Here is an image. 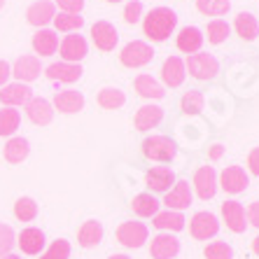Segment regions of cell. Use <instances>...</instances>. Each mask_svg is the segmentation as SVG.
<instances>
[{
	"label": "cell",
	"mask_w": 259,
	"mask_h": 259,
	"mask_svg": "<svg viewBox=\"0 0 259 259\" xmlns=\"http://www.w3.org/2000/svg\"><path fill=\"white\" fill-rule=\"evenodd\" d=\"M40 72H42L40 59L33 56V54L19 56V59L14 61V66H12V75L19 79V82H24V84H28V82H33V79H37L40 77Z\"/></svg>",
	"instance_id": "cell-16"
},
{
	"label": "cell",
	"mask_w": 259,
	"mask_h": 259,
	"mask_svg": "<svg viewBox=\"0 0 259 259\" xmlns=\"http://www.w3.org/2000/svg\"><path fill=\"white\" fill-rule=\"evenodd\" d=\"M147 236H150V231H147V227H145L143 222L128 220V222H121L119 227H117V241L124 247H128V250L143 247L145 241H147Z\"/></svg>",
	"instance_id": "cell-5"
},
{
	"label": "cell",
	"mask_w": 259,
	"mask_h": 259,
	"mask_svg": "<svg viewBox=\"0 0 259 259\" xmlns=\"http://www.w3.org/2000/svg\"><path fill=\"white\" fill-rule=\"evenodd\" d=\"M180 252V241L173 234H157L150 243V257L152 259H175Z\"/></svg>",
	"instance_id": "cell-12"
},
{
	"label": "cell",
	"mask_w": 259,
	"mask_h": 259,
	"mask_svg": "<svg viewBox=\"0 0 259 259\" xmlns=\"http://www.w3.org/2000/svg\"><path fill=\"white\" fill-rule=\"evenodd\" d=\"M145 185L147 189L157 194H166L170 192V187L175 185V173L168 168V166H152L147 173H145Z\"/></svg>",
	"instance_id": "cell-9"
},
{
	"label": "cell",
	"mask_w": 259,
	"mask_h": 259,
	"mask_svg": "<svg viewBox=\"0 0 259 259\" xmlns=\"http://www.w3.org/2000/svg\"><path fill=\"white\" fill-rule=\"evenodd\" d=\"M108 259H131L128 254H112V257H108Z\"/></svg>",
	"instance_id": "cell-49"
},
{
	"label": "cell",
	"mask_w": 259,
	"mask_h": 259,
	"mask_svg": "<svg viewBox=\"0 0 259 259\" xmlns=\"http://www.w3.org/2000/svg\"><path fill=\"white\" fill-rule=\"evenodd\" d=\"M17 245L21 247V252H24V254H30V257H35V254H42L45 245H47L45 231L37 229V227H28V229H24L21 234L17 236Z\"/></svg>",
	"instance_id": "cell-14"
},
{
	"label": "cell",
	"mask_w": 259,
	"mask_h": 259,
	"mask_svg": "<svg viewBox=\"0 0 259 259\" xmlns=\"http://www.w3.org/2000/svg\"><path fill=\"white\" fill-rule=\"evenodd\" d=\"M205 259H234V247L224 241H212L203 250Z\"/></svg>",
	"instance_id": "cell-39"
},
{
	"label": "cell",
	"mask_w": 259,
	"mask_h": 259,
	"mask_svg": "<svg viewBox=\"0 0 259 259\" xmlns=\"http://www.w3.org/2000/svg\"><path fill=\"white\" fill-rule=\"evenodd\" d=\"M222 222L227 224V229L234 234H243L247 229V217H245V208L241 201H224L222 203Z\"/></svg>",
	"instance_id": "cell-10"
},
{
	"label": "cell",
	"mask_w": 259,
	"mask_h": 259,
	"mask_svg": "<svg viewBox=\"0 0 259 259\" xmlns=\"http://www.w3.org/2000/svg\"><path fill=\"white\" fill-rule=\"evenodd\" d=\"M103 224L98 220H87L77 231V243L79 247H84V250H91V247H98L103 241Z\"/></svg>",
	"instance_id": "cell-23"
},
{
	"label": "cell",
	"mask_w": 259,
	"mask_h": 259,
	"mask_svg": "<svg viewBox=\"0 0 259 259\" xmlns=\"http://www.w3.org/2000/svg\"><path fill=\"white\" fill-rule=\"evenodd\" d=\"M3 5H5V0H0V10H3Z\"/></svg>",
	"instance_id": "cell-52"
},
{
	"label": "cell",
	"mask_w": 259,
	"mask_h": 259,
	"mask_svg": "<svg viewBox=\"0 0 259 259\" xmlns=\"http://www.w3.org/2000/svg\"><path fill=\"white\" fill-rule=\"evenodd\" d=\"M252 254H257L259 257V236H254L252 238Z\"/></svg>",
	"instance_id": "cell-48"
},
{
	"label": "cell",
	"mask_w": 259,
	"mask_h": 259,
	"mask_svg": "<svg viewBox=\"0 0 259 259\" xmlns=\"http://www.w3.org/2000/svg\"><path fill=\"white\" fill-rule=\"evenodd\" d=\"M208 42L210 45H222L227 37H229V33H231V28H229V24L227 21H222V19H215V21H210L208 24Z\"/></svg>",
	"instance_id": "cell-38"
},
{
	"label": "cell",
	"mask_w": 259,
	"mask_h": 259,
	"mask_svg": "<svg viewBox=\"0 0 259 259\" xmlns=\"http://www.w3.org/2000/svg\"><path fill=\"white\" fill-rule=\"evenodd\" d=\"M14 217L21 220V222H33L37 217V203L30 196H21L14 203Z\"/></svg>",
	"instance_id": "cell-37"
},
{
	"label": "cell",
	"mask_w": 259,
	"mask_h": 259,
	"mask_svg": "<svg viewBox=\"0 0 259 259\" xmlns=\"http://www.w3.org/2000/svg\"><path fill=\"white\" fill-rule=\"evenodd\" d=\"M152 59H154V49L147 42H143V40H131V42L124 45L119 52L121 66H126V68H143V66H147Z\"/></svg>",
	"instance_id": "cell-3"
},
{
	"label": "cell",
	"mask_w": 259,
	"mask_h": 259,
	"mask_svg": "<svg viewBox=\"0 0 259 259\" xmlns=\"http://www.w3.org/2000/svg\"><path fill=\"white\" fill-rule=\"evenodd\" d=\"M108 3H112V5H115V3H121V0H108Z\"/></svg>",
	"instance_id": "cell-51"
},
{
	"label": "cell",
	"mask_w": 259,
	"mask_h": 259,
	"mask_svg": "<svg viewBox=\"0 0 259 259\" xmlns=\"http://www.w3.org/2000/svg\"><path fill=\"white\" fill-rule=\"evenodd\" d=\"M247 168H250V173L252 175H257L259 178V147L250 150V154H247Z\"/></svg>",
	"instance_id": "cell-45"
},
{
	"label": "cell",
	"mask_w": 259,
	"mask_h": 259,
	"mask_svg": "<svg viewBox=\"0 0 259 259\" xmlns=\"http://www.w3.org/2000/svg\"><path fill=\"white\" fill-rule=\"evenodd\" d=\"M33 98V89L24 82H14V84H5L0 91V103L5 108H19V105H26V103Z\"/></svg>",
	"instance_id": "cell-17"
},
{
	"label": "cell",
	"mask_w": 259,
	"mask_h": 259,
	"mask_svg": "<svg viewBox=\"0 0 259 259\" xmlns=\"http://www.w3.org/2000/svg\"><path fill=\"white\" fill-rule=\"evenodd\" d=\"M59 49H61V59L66 61V63H79L87 56V52H89V45H87V40L82 35L72 33V35H68L61 42Z\"/></svg>",
	"instance_id": "cell-18"
},
{
	"label": "cell",
	"mask_w": 259,
	"mask_h": 259,
	"mask_svg": "<svg viewBox=\"0 0 259 259\" xmlns=\"http://www.w3.org/2000/svg\"><path fill=\"white\" fill-rule=\"evenodd\" d=\"M24 108H26V117H28L33 124H37V126H47V124H52V119H54V105H52L47 98H40V96L30 98Z\"/></svg>",
	"instance_id": "cell-15"
},
{
	"label": "cell",
	"mask_w": 259,
	"mask_h": 259,
	"mask_svg": "<svg viewBox=\"0 0 259 259\" xmlns=\"http://www.w3.org/2000/svg\"><path fill=\"white\" fill-rule=\"evenodd\" d=\"M234 28H236V35L241 37V40H245V42H252L254 37L259 35V24L250 12L238 14L236 21H234Z\"/></svg>",
	"instance_id": "cell-29"
},
{
	"label": "cell",
	"mask_w": 259,
	"mask_h": 259,
	"mask_svg": "<svg viewBox=\"0 0 259 259\" xmlns=\"http://www.w3.org/2000/svg\"><path fill=\"white\" fill-rule=\"evenodd\" d=\"M52 82H66V84H72L82 77V66L79 63H66V61H59V63H52L45 70Z\"/></svg>",
	"instance_id": "cell-20"
},
{
	"label": "cell",
	"mask_w": 259,
	"mask_h": 259,
	"mask_svg": "<svg viewBox=\"0 0 259 259\" xmlns=\"http://www.w3.org/2000/svg\"><path fill=\"white\" fill-rule=\"evenodd\" d=\"M61 12H68V14H79L82 7H84V0H56Z\"/></svg>",
	"instance_id": "cell-43"
},
{
	"label": "cell",
	"mask_w": 259,
	"mask_h": 259,
	"mask_svg": "<svg viewBox=\"0 0 259 259\" xmlns=\"http://www.w3.org/2000/svg\"><path fill=\"white\" fill-rule=\"evenodd\" d=\"M185 75H187V68H185V61L180 56H168L161 66V79L163 84L170 87V89H178V87L185 82Z\"/></svg>",
	"instance_id": "cell-19"
},
{
	"label": "cell",
	"mask_w": 259,
	"mask_h": 259,
	"mask_svg": "<svg viewBox=\"0 0 259 259\" xmlns=\"http://www.w3.org/2000/svg\"><path fill=\"white\" fill-rule=\"evenodd\" d=\"M54 17H56L54 3H49V0H37L26 10V21L30 26H37V28H42L49 21H54Z\"/></svg>",
	"instance_id": "cell-21"
},
{
	"label": "cell",
	"mask_w": 259,
	"mask_h": 259,
	"mask_svg": "<svg viewBox=\"0 0 259 259\" xmlns=\"http://www.w3.org/2000/svg\"><path fill=\"white\" fill-rule=\"evenodd\" d=\"M10 75H12V66H10L7 61H0V89L5 87V82L10 79Z\"/></svg>",
	"instance_id": "cell-46"
},
{
	"label": "cell",
	"mask_w": 259,
	"mask_h": 259,
	"mask_svg": "<svg viewBox=\"0 0 259 259\" xmlns=\"http://www.w3.org/2000/svg\"><path fill=\"white\" fill-rule=\"evenodd\" d=\"M178 26V14L170 7H154L143 21V33L152 42H163Z\"/></svg>",
	"instance_id": "cell-1"
},
{
	"label": "cell",
	"mask_w": 259,
	"mask_h": 259,
	"mask_svg": "<svg viewBox=\"0 0 259 259\" xmlns=\"http://www.w3.org/2000/svg\"><path fill=\"white\" fill-rule=\"evenodd\" d=\"M54 26H56V30H63V33H77V30L84 26V17H79V14L59 12L54 17Z\"/></svg>",
	"instance_id": "cell-36"
},
{
	"label": "cell",
	"mask_w": 259,
	"mask_h": 259,
	"mask_svg": "<svg viewBox=\"0 0 259 259\" xmlns=\"http://www.w3.org/2000/svg\"><path fill=\"white\" fill-rule=\"evenodd\" d=\"M217 231H220V220H217L215 212L199 210L189 222V234L196 241H208V238L217 236Z\"/></svg>",
	"instance_id": "cell-6"
},
{
	"label": "cell",
	"mask_w": 259,
	"mask_h": 259,
	"mask_svg": "<svg viewBox=\"0 0 259 259\" xmlns=\"http://www.w3.org/2000/svg\"><path fill=\"white\" fill-rule=\"evenodd\" d=\"M40 259H70V243L66 238H56L47 250H42Z\"/></svg>",
	"instance_id": "cell-40"
},
{
	"label": "cell",
	"mask_w": 259,
	"mask_h": 259,
	"mask_svg": "<svg viewBox=\"0 0 259 259\" xmlns=\"http://www.w3.org/2000/svg\"><path fill=\"white\" fill-rule=\"evenodd\" d=\"M217 185L224 189L227 194H241L247 189V185H250V178H247V173L241 168V166H227V168L220 173V178H217Z\"/></svg>",
	"instance_id": "cell-7"
},
{
	"label": "cell",
	"mask_w": 259,
	"mask_h": 259,
	"mask_svg": "<svg viewBox=\"0 0 259 259\" xmlns=\"http://www.w3.org/2000/svg\"><path fill=\"white\" fill-rule=\"evenodd\" d=\"M98 105L103 110H119L124 103H126V96L121 89H115V87H105V89L98 91Z\"/></svg>",
	"instance_id": "cell-32"
},
{
	"label": "cell",
	"mask_w": 259,
	"mask_h": 259,
	"mask_svg": "<svg viewBox=\"0 0 259 259\" xmlns=\"http://www.w3.org/2000/svg\"><path fill=\"white\" fill-rule=\"evenodd\" d=\"M133 84H136V91H138L140 96H143V98H150V101H161V98L166 96L163 87L159 84V82L152 77V75H138Z\"/></svg>",
	"instance_id": "cell-28"
},
{
	"label": "cell",
	"mask_w": 259,
	"mask_h": 259,
	"mask_svg": "<svg viewBox=\"0 0 259 259\" xmlns=\"http://www.w3.org/2000/svg\"><path fill=\"white\" fill-rule=\"evenodd\" d=\"M143 154L150 161H159V163H168L178 157V143L168 136H150L145 138L140 145Z\"/></svg>",
	"instance_id": "cell-2"
},
{
	"label": "cell",
	"mask_w": 259,
	"mask_h": 259,
	"mask_svg": "<svg viewBox=\"0 0 259 259\" xmlns=\"http://www.w3.org/2000/svg\"><path fill=\"white\" fill-rule=\"evenodd\" d=\"M28 152H30L28 140L21 138V136H17V138H10V140H7L3 154H5V161L7 163H21V161H26Z\"/></svg>",
	"instance_id": "cell-30"
},
{
	"label": "cell",
	"mask_w": 259,
	"mask_h": 259,
	"mask_svg": "<svg viewBox=\"0 0 259 259\" xmlns=\"http://www.w3.org/2000/svg\"><path fill=\"white\" fill-rule=\"evenodd\" d=\"M203 37L205 35L196 26H185V28H180V33H178L175 45H178V49L185 52V54H196L201 49V45H203Z\"/></svg>",
	"instance_id": "cell-24"
},
{
	"label": "cell",
	"mask_w": 259,
	"mask_h": 259,
	"mask_svg": "<svg viewBox=\"0 0 259 259\" xmlns=\"http://www.w3.org/2000/svg\"><path fill=\"white\" fill-rule=\"evenodd\" d=\"M0 259H21V257H19V254H12V252H10V254H5V257H0Z\"/></svg>",
	"instance_id": "cell-50"
},
{
	"label": "cell",
	"mask_w": 259,
	"mask_h": 259,
	"mask_svg": "<svg viewBox=\"0 0 259 259\" xmlns=\"http://www.w3.org/2000/svg\"><path fill=\"white\" fill-rule=\"evenodd\" d=\"M140 17H143V5H140L138 0L126 3V7H124V21L126 24H138Z\"/></svg>",
	"instance_id": "cell-42"
},
{
	"label": "cell",
	"mask_w": 259,
	"mask_h": 259,
	"mask_svg": "<svg viewBox=\"0 0 259 259\" xmlns=\"http://www.w3.org/2000/svg\"><path fill=\"white\" fill-rule=\"evenodd\" d=\"M159 205L161 203H159V201L154 199V194H150V192L136 194L131 201V208L138 217H154L159 212Z\"/></svg>",
	"instance_id": "cell-31"
},
{
	"label": "cell",
	"mask_w": 259,
	"mask_h": 259,
	"mask_svg": "<svg viewBox=\"0 0 259 259\" xmlns=\"http://www.w3.org/2000/svg\"><path fill=\"white\" fill-rule=\"evenodd\" d=\"M245 217H247V224H252V227L259 229V201H252V203L247 205Z\"/></svg>",
	"instance_id": "cell-44"
},
{
	"label": "cell",
	"mask_w": 259,
	"mask_h": 259,
	"mask_svg": "<svg viewBox=\"0 0 259 259\" xmlns=\"http://www.w3.org/2000/svg\"><path fill=\"white\" fill-rule=\"evenodd\" d=\"M163 205H166L168 210H178V212L189 208V205H192V187H189V182L187 180H175L170 192H166Z\"/></svg>",
	"instance_id": "cell-13"
},
{
	"label": "cell",
	"mask_w": 259,
	"mask_h": 259,
	"mask_svg": "<svg viewBox=\"0 0 259 259\" xmlns=\"http://www.w3.org/2000/svg\"><path fill=\"white\" fill-rule=\"evenodd\" d=\"M222 154H224L222 145H212L210 150H208V159H210V161H220V159H222Z\"/></svg>",
	"instance_id": "cell-47"
},
{
	"label": "cell",
	"mask_w": 259,
	"mask_h": 259,
	"mask_svg": "<svg viewBox=\"0 0 259 259\" xmlns=\"http://www.w3.org/2000/svg\"><path fill=\"white\" fill-rule=\"evenodd\" d=\"M19 124H21V115L14 108H3L0 110V138H12L17 133Z\"/></svg>",
	"instance_id": "cell-33"
},
{
	"label": "cell",
	"mask_w": 259,
	"mask_h": 259,
	"mask_svg": "<svg viewBox=\"0 0 259 259\" xmlns=\"http://www.w3.org/2000/svg\"><path fill=\"white\" fill-rule=\"evenodd\" d=\"M14 243H17V234L10 224H3L0 222V257H5V254L12 252Z\"/></svg>",
	"instance_id": "cell-41"
},
{
	"label": "cell",
	"mask_w": 259,
	"mask_h": 259,
	"mask_svg": "<svg viewBox=\"0 0 259 259\" xmlns=\"http://www.w3.org/2000/svg\"><path fill=\"white\" fill-rule=\"evenodd\" d=\"M196 10L205 17H222L231 10V0H196Z\"/></svg>",
	"instance_id": "cell-35"
},
{
	"label": "cell",
	"mask_w": 259,
	"mask_h": 259,
	"mask_svg": "<svg viewBox=\"0 0 259 259\" xmlns=\"http://www.w3.org/2000/svg\"><path fill=\"white\" fill-rule=\"evenodd\" d=\"M33 49L35 54L40 56H54L56 49H59V35L54 30H47V28H40L33 35Z\"/></svg>",
	"instance_id": "cell-27"
},
{
	"label": "cell",
	"mask_w": 259,
	"mask_h": 259,
	"mask_svg": "<svg viewBox=\"0 0 259 259\" xmlns=\"http://www.w3.org/2000/svg\"><path fill=\"white\" fill-rule=\"evenodd\" d=\"M185 215L178 210H163V212H157V215L152 217V224L157 227L159 231L163 234H175V231H182L185 229Z\"/></svg>",
	"instance_id": "cell-25"
},
{
	"label": "cell",
	"mask_w": 259,
	"mask_h": 259,
	"mask_svg": "<svg viewBox=\"0 0 259 259\" xmlns=\"http://www.w3.org/2000/svg\"><path fill=\"white\" fill-rule=\"evenodd\" d=\"M59 112L63 115H75L79 110L84 108V96L75 89H66V91H56L54 96V103H52Z\"/></svg>",
	"instance_id": "cell-22"
},
{
	"label": "cell",
	"mask_w": 259,
	"mask_h": 259,
	"mask_svg": "<svg viewBox=\"0 0 259 259\" xmlns=\"http://www.w3.org/2000/svg\"><path fill=\"white\" fill-rule=\"evenodd\" d=\"M185 68L189 70V75L196 79H215L217 72H220V63L212 54L208 52H196V54H189Z\"/></svg>",
	"instance_id": "cell-4"
},
{
	"label": "cell",
	"mask_w": 259,
	"mask_h": 259,
	"mask_svg": "<svg viewBox=\"0 0 259 259\" xmlns=\"http://www.w3.org/2000/svg\"><path fill=\"white\" fill-rule=\"evenodd\" d=\"M217 173L212 166H201L194 173V189H196V196L201 201H210L217 194Z\"/></svg>",
	"instance_id": "cell-8"
},
{
	"label": "cell",
	"mask_w": 259,
	"mask_h": 259,
	"mask_svg": "<svg viewBox=\"0 0 259 259\" xmlns=\"http://www.w3.org/2000/svg\"><path fill=\"white\" fill-rule=\"evenodd\" d=\"M91 40L101 52H112L119 42V33L110 21H96L91 26Z\"/></svg>",
	"instance_id": "cell-11"
},
{
	"label": "cell",
	"mask_w": 259,
	"mask_h": 259,
	"mask_svg": "<svg viewBox=\"0 0 259 259\" xmlns=\"http://www.w3.org/2000/svg\"><path fill=\"white\" fill-rule=\"evenodd\" d=\"M203 105H205V96L199 89L187 91V94L180 98V110L185 115H199L201 110H203Z\"/></svg>",
	"instance_id": "cell-34"
},
{
	"label": "cell",
	"mask_w": 259,
	"mask_h": 259,
	"mask_svg": "<svg viewBox=\"0 0 259 259\" xmlns=\"http://www.w3.org/2000/svg\"><path fill=\"white\" fill-rule=\"evenodd\" d=\"M163 119V110L159 108V105H143V108L136 112V119H133V124H136V128L138 131H152V128H157L159 124H161Z\"/></svg>",
	"instance_id": "cell-26"
}]
</instances>
